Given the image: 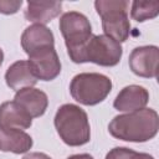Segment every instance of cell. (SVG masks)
<instances>
[{
	"mask_svg": "<svg viewBox=\"0 0 159 159\" xmlns=\"http://www.w3.org/2000/svg\"><path fill=\"white\" fill-rule=\"evenodd\" d=\"M29 62L37 80L52 81L61 72V62L55 47H46L29 55Z\"/></svg>",
	"mask_w": 159,
	"mask_h": 159,
	"instance_id": "obj_8",
	"label": "cell"
},
{
	"mask_svg": "<svg viewBox=\"0 0 159 159\" xmlns=\"http://www.w3.org/2000/svg\"><path fill=\"white\" fill-rule=\"evenodd\" d=\"M159 129L158 113L152 108H143L139 111L119 114L114 117L108 130L112 137L124 140L143 143L153 139Z\"/></svg>",
	"mask_w": 159,
	"mask_h": 159,
	"instance_id": "obj_1",
	"label": "cell"
},
{
	"mask_svg": "<svg viewBox=\"0 0 159 159\" xmlns=\"http://www.w3.org/2000/svg\"><path fill=\"white\" fill-rule=\"evenodd\" d=\"M32 118L14 101L4 102L0 106V129H27Z\"/></svg>",
	"mask_w": 159,
	"mask_h": 159,
	"instance_id": "obj_13",
	"label": "cell"
},
{
	"mask_svg": "<svg viewBox=\"0 0 159 159\" xmlns=\"http://www.w3.org/2000/svg\"><path fill=\"white\" fill-rule=\"evenodd\" d=\"M21 46L27 55H31L46 47H55V37L52 31L45 25L34 24L22 32Z\"/></svg>",
	"mask_w": 159,
	"mask_h": 159,
	"instance_id": "obj_10",
	"label": "cell"
},
{
	"mask_svg": "<svg viewBox=\"0 0 159 159\" xmlns=\"http://www.w3.org/2000/svg\"><path fill=\"white\" fill-rule=\"evenodd\" d=\"M159 48L154 45L135 47L129 55V67L139 77L154 78L158 75Z\"/></svg>",
	"mask_w": 159,
	"mask_h": 159,
	"instance_id": "obj_7",
	"label": "cell"
},
{
	"mask_svg": "<svg viewBox=\"0 0 159 159\" xmlns=\"http://www.w3.org/2000/svg\"><path fill=\"white\" fill-rule=\"evenodd\" d=\"M53 123L62 142L70 147L83 145L91 139L88 116L80 106L72 103L61 106L56 112Z\"/></svg>",
	"mask_w": 159,
	"mask_h": 159,
	"instance_id": "obj_2",
	"label": "cell"
},
{
	"mask_svg": "<svg viewBox=\"0 0 159 159\" xmlns=\"http://www.w3.org/2000/svg\"><path fill=\"white\" fill-rule=\"evenodd\" d=\"M60 30L65 39L70 58L77 63L82 48L92 37L89 20L81 12L68 11L60 19Z\"/></svg>",
	"mask_w": 159,
	"mask_h": 159,
	"instance_id": "obj_5",
	"label": "cell"
},
{
	"mask_svg": "<svg viewBox=\"0 0 159 159\" xmlns=\"http://www.w3.org/2000/svg\"><path fill=\"white\" fill-rule=\"evenodd\" d=\"M111 91L112 81L109 77L96 72L76 75L70 83V93L72 98L84 106H96L103 102Z\"/></svg>",
	"mask_w": 159,
	"mask_h": 159,
	"instance_id": "obj_4",
	"label": "cell"
},
{
	"mask_svg": "<svg viewBox=\"0 0 159 159\" xmlns=\"http://www.w3.org/2000/svg\"><path fill=\"white\" fill-rule=\"evenodd\" d=\"M22 1L21 0H0V12L5 15H11L19 11L21 7Z\"/></svg>",
	"mask_w": 159,
	"mask_h": 159,
	"instance_id": "obj_18",
	"label": "cell"
},
{
	"mask_svg": "<svg viewBox=\"0 0 159 159\" xmlns=\"http://www.w3.org/2000/svg\"><path fill=\"white\" fill-rule=\"evenodd\" d=\"M61 1H29L24 12L25 19L37 25L48 24L61 14Z\"/></svg>",
	"mask_w": 159,
	"mask_h": 159,
	"instance_id": "obj_14",
	"label": "cell"
},
{
	"mask_svg": "<svg viewBox=\"0 0 159 159\" xmlns=\"http://www.w3.org/2000/svg\"><path fill=\"white\" fill-rule=\"evenodd\" d=\"M5 81L11 89L17 92L22 88L35 86L39 80L36 78L30 62L21 60V61L14 62L7 68L5 73Z\"/></svg>",
	"mask_w": 159,
	"mask_h": 159,
	"instance_id": "obj_12",
	"label": "cell"
},
{
	"mask_svg": "<svg viewBox=\"0 0 159 159\" xmlns=\"http://www.w3.org/2000/svg\"><path fill=\"white\" fill-rule=\"evenodd\" d=\"M32 138L21 129H0V150L22 154L31 149Z\"/></svg>",
	"mask_w": 159,
	"mask_h": 159,
	"instance_id": "obj_15",
	"label": "cell"
},
{
	"mask_svg": "<svg viewBox=\"0 0 159 159\" xmlns=\"http://www.w3.org/2000/svg\"><path fill=\"white\" fill-rule=\"evenodd\" d=\"M159 14V2L158 1H133L130 16L138 22L150 20L157 17Z\"/></svg>",
	"mask_w": 159,
	"mask_h": 159,
	"instance_id": "obj_16",
	"label": "cell"
},
{
	"mask_svg": "<svg viewBox=\"0 0 159 159\" xmlns=\"http://www.w3.org/2000/svg\"><path fill=\"white\" fill-rule=\"evenodd\" d=\"M97 14L102 19L104 35L124 42L130 34V22L128 17L129 1L127 0H97L94 1Z\"/></svg>",
	"mask_w": 159,
	"mask_h": 159,
	"instance_id": "obj_3",
	"label": "cell"
},
{
	"mask_svg": "<svg viewBox=\"0 0 159 159\" xmlns=\"http://www.w3.org/2000/svg\"><path fill=\"white\" fill-rule=\"evenodd\" d=\"M106 159H154V158L148 153H138L129 148L116 147L107 153Z\"/></svg>",
	"mask_w": 159,
	"mask_h": 159,
	"instance_id": "obj_17",
	"label": "cell"
},
{
	"mask_svg": "<svg viewBox=\"0 0 159 159\" xmlns=\"http://www.w3.org/2000/svg\"><path fill=\"white\" fill-rule=\"evenodd\" d=\"M14 102L21 107L31 118L41 117L48 106L47 94L37 88L27 87L16 92L14 97Z\"/></svg>",
	"mask_w": 159,
	"mask_h": 159,
	"instance_id": "obj_9",
	"label": "cell"
},
{
	"mask_svg": "<svg viewBox=\"0 0 159 159\" xmlns=\"http://www.w3.org/2000/svg\"><path fill=\"white\" fill-rule=\"evenodd\" d=\"M67 159H93L92 155L87 154V153H83V154H75V155H71L68 157Z\"/></svg>",
	"mask_w": 159,
	"mask_h": 159,
	"instance_id": "obj_20",
	"label": "cell"
},
{
	"mask_svg": "<svg viewBox=\"0 0 159 159\" xmlns=\"http://www.w3.org/2000/svg\"><path fill=\"white\" fill-rule=\"evenodd\" d=\"M2 61H4V52H2V50L0 48V66H1Z\"/></svg>",
	"mask_w": 159,
	"mask_h": 159,
	"instance_id": "obj_21",
	"label": "cell"
},
{
	"mask_svg": "<svg viewBox=\"0 0 159 159\" xmlns=\"http://www.w3.org/2000/svg\"><path fill=\"white\" fill-rule=\"evenodd\" d=\"M123 48L119 42L106 35H92L81 51L77 63L93 62L104 67H113L119 63Z\"/></svg>",
	"mask_w": 159,
	"mask_h": 159,
	"instance_id": "obj_6",
	"label": "cell"
},
{
	"mask_svg": "<svg viewBox=\"0 0 159 159\" xmlns=\"http://www.w3.org/2000/svg\"><path fill=\"white\" fill-rule=\"evenodd\" d=\"M149 101L148 91L138 84L124 87L113 102V107L119 112H134L145 108Z\"/></svg>",
	"mask_w": 159,
	"mask_h": 159,
	"instance_id": "obj_11",
	"label": "cell"
},
{
	"mask_svg": "<svg viewBox=\"0 0 159 159\" xmlns=\"http://www.w3.org/2000/svg\"><path fill=\"white\" fill-rule=\"evenodd\" d=\"M22 159H51L47 154L45 153H40V152H34V153H29L26 154Z\"/></svg>",
	"mask_w": 159,
	"mask_h": 159,
	"instance_id": "obj_19",
	"label": "cell"
}]
</instances>
